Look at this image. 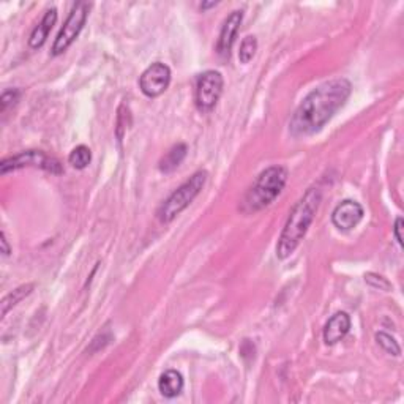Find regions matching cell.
Returning a JSON list of instances; mask_svg holds the SVG:
<instances>
[{"label":"cell","mask_w":404,"mask_h":404,"mask_svg":"<svg viewBox=\"0 0 404 404\" xmlns=\"http://www.w3.org/2000/svg\"><path fill=\"white\" fill-rule=\"evenodd\" d=\"M350 92H352V86L346 78L325 81L313 88L290 117V134L300 138V136H311L320 132L343 108Z\"/></svg>","instance_id":"obj_1"},{"label":"cell","mask_w":404,"mask_h":404,"mask_svg":"<svg viewBox=\"0 0 404 404\" xmlns=\"http://www.w3.org/2000/svg\"><path fill=\"white\" fill-rule=\"evenodd\" d=\"M320 201H323V189L313 187L293 207L277 243L278 259H288L295 251V248L306 235L314 217H316Z\"/></svg>","instance_id":"obj_2"},{"label":"cell","mask_w":404,"mask_h":404,"mask_svg":"<svg viewBox=\"0 0 404 404\" xmlns=\"http://www.w3.org/2000/svg\"><path fill=\"white\" fill-rule=\"evenodd\" d=\"M288 182V171L283 166H270L261 172L258 179L254 180L251 188L248 189L243 199L242 209L247 213L263 210L264 207L270 205Z\"/></svg>","instance_id":"obj_3"},{"label":"cell","mask_w":404,"mask_h":404,"mask_svg":"<svg viewBox=\"0 0 404 404\" xmlns=\"http://www.w3.org/2000/svg\"><path fill=\"white\" fill-rule=\"evenodd\" d=\"M207 171H198L189 177V179L182 183V185L166 199L158 210V218L162 223H171L177 215L187 209L192 204L196 196L201 193L207 182Z\"/></svg>","instance_id":"obj_4"},{"label":"cell","mask_w":404,"mask_h":404,"mask_svg":"<svg viewBox=\"0 0 404 404\" xmlns=\"http://www.w3.org/2000/svg\"><path fill=\"white\" fill-rule=\"evenodd\" d=\"M88 11H91V3L78 2L73 5L67 21H65L63 27L61 29V32H59L54 41V45H52V56L63 54V52L73 45V41L79 37L81 31L86 26Z\"/></svg>","instance_id":"obj_5"},{"label":"cell","mask_w":404,"mask_h":404,"mask_svg":"<svg viewBox=\"0 0 404 404\" xmlns=\"http://www.w3.org/2000/svg\"><path fill=\"white\" fill-rule=\"evenodd\" d=\"M22 168H40L43 171L51 172V174H62V164L57 158L46 155L41 150H27L21 152L15 157L5 158L0 163V172L7 174L10 171L22 169Z\"/></svg>","instance_id":"obj_6"},{"label":"cell","mask_w":404,"mask_h":404,"mask_svg":"<svg viewBox=\"0 0 404 404\" xmlns=\"http://www.w3.org/2000/svg\"><path fill=\"white\" fill-rule=\"evenodd\" d=\"M224 79L219 71L209 70L198 76L196 81V106L201 112H210L223 93Z\"/></svg>","instance_id":"obj_7"},{"label":"cell","mask_w":404,"mask_h":404,"mask_svg":"<svg viewBox=\"0 0 404 404\" xmlns=\"http://www.w3.org/2000/svg\"><path fill=\"white\" fill-rule=\"evenodd\" d=\"M171 84V68L166 63L155 62L146 68L139 78L142 93L148 98H157L166 92Z\"/></svg>","instance_id":"obj_8"},{"label":"cell","mask_w":404,"mask_h":404,"mask_svg":"<svg viewBox=\"0 0 404 404\" xmlns=\"http://www.w3.org/2000/svg\"><path fill=\"white\" fill-rule=\"evenodd\" d=\"M364 218V207L357 201L346 199L340 202L332 213V223L340 231H350Z\"/></svg>","instance_id":"obj_9"},{"label":"cell","mask_w":404,"mask_h":404,"mask_svg":"<svg viewBox=\"0 0 404 404\" xmlns=\"http://www.w3.org/2000/svg\"><path fill=\"white\" fill-rule=\"evenodd\" d=\"M242 21H243L242 10L233 11V13L224 20L222 31H219L218 45H217V51L222 57H229L231 49H233V46L235 43L237 33H239V29L242 26Z\"/></svg>","instance_id":"obj_10"},{"label":"cell","mask_w":404,"mask_h":404,"mask_svg":"<svg viewBox=\"0 0 404 404\" xmlns=\"http://www.w3.org/2000/svg\"><path fill=\"white\" fill-rule=\"evenodd\" d=\"M349 329H350V318L348 313L340 311L334 314L329 319V323L325 324L324 327V341L325 344H336L338 341H341L344 336L349 334Z\"/></svg>","instance_id":"obj_11"},{"label":"cell","mask_w":404,"mask_h":404,"mask_svg":"<svg viewBox=\"0 0 404 404\" xmlns=\"http://www.w3.org/2000/svg\"><path fill=\"white\" fill-rule=\"evenodd\" d=\"M56 21H57V10L49 8L45 13L41 22L33 29L31 38H29V45H31L32 49H38V47H41L46 43V40H47V37H49L52 27L56 26Z\"/></svg>","instance_id":"obj_12"},{"label":"cell","mask_w":404,"mask_h":404,"mask_svg":"<svg viewBox=\"0 0 404 404\" xmlns=\"http://www.w3.org/2000/svg\"><path fill=\"white\" fill-rule=\"evenodd\" d=\"M158 389L166 398H176L183 390V378L179 371L168 370L160 376Z\"/></svg>","instance_id":"obj_13"},{"label":"cell","mask_w":404,"mask_h":404,"mask_svg":"<svg viewBox=\"0 0 404 404\" xmlns=\"http://www.w3.org/2000/svg\"><path fill=\"white\" fill-rule=\"evenodd\" d=\"M188 148L185 144H177L166 153V157L160 162V171L162 172H172L176 171L182 164L183 160L187 157Z\"/></svg>","instance_id":"obj_14"},{"label":"cell","mask_w":404,"mask_h":404,"mask_svg":"<svg viewBox=\"0 0 404 404\" xmlns=\"http://www.w3.org/2000/svg\"><path fill=\"white\" fill-rule=\"evenodd\" d=\"M32 289H33V284H24V286L15 289L13 293L5 295L2 300V318L7 316V313L11 310V308L16 306L22 299H26V297L32 293Z\"/></svg>","instance_id":"obj_15"},{"label":"cell","mask_w":404,"mask_h":404,"mask_svg":"<svg viewBox=\"0 0 404 404\" xmlns=\"http://www.w3.org/2000/svg\"><path fill=\"white\" fill-rule=\"evenodd\" d=\"M70 164L73 166L75 169H86L92 162V152L87 146H78L71 150L68 157Z\"/></svg>","instance_id":"obj_16"},{"label":"cell","mask_w":404,"mask_h":404,"mask_svg":"<svg viewBox=\"0 0 404 404\" xmlns=\"http://www.w3.org/2000/svg\"><path fill=\"white\" fill-rule=\"evenodd\" d=\"M258 51V40L256 37H251V35H248V37L243 38L242 45H240V51H239V61L240 63H249L251 62V59L254 57Z\"/></svg>","instance_id":"obj_17"},{"label":"cell","mask_w":404,"mask_h":404,"mask_svg":"<svg viewBox=\"0 0 404 404\" xmlns=\"http://www.w3.org/2000/svg\"><path fill=\"white\" fill-rule=\"evenodd\" d=\"M376 341L387 354L395 355V357H398V355L401 354V349L395 341V338L390 336L389 334H385V332H379V334H376Z\"/></svg>","instance_id":"obj_18"},{"label":"cell","mask_w":404,"mask_h":404,"mask_svg":"<svg viewBox=\"0 0 404 404\" xmlns=\"http://www.w3.org/2000/svg\"><path fill=\"white\" fill-rule=\"evenodd\" d=\"M21 92L16 91V88H11V91H5L0 97V111L5 112L8 109V106L16 104V101L20 100Z\"/></svg>","instance_id":"obj_19"},{"label":"cell","mask_w":404,"mask_h":404,"mask_svg":"<svg viewBox=\"0 0 404 404\" xmlns=\"http://www.w3.org/2000/svg\"><path fill=\"white\" fill-rule=\"evenodd\" d=\"M365 281L370 284V286L376 288L379 290H390L391 289V284L385 280L384 277L378 275V273H366Z\"/></svg>","instance_id":"obj_20"},{"label":"cell","mask_w":404,"mask_h":404,"mask_svg":"<svg viewBox=\"0 0 404 404\" xmlns=\"http://www.w3.org/2000/svg\"><path fill=\"white\" fill-rule=\"evenodd\" d=\"M394 234L396 237V242L403 247V218H396L394 226Z\"/></svg>","instance_id":"obj_21"},{"label":"cell","mask_w":404,"mask_h":404,"mask_svg":"<svg viewBox=\"0 0 404 404\" xmlns=\"http://www.w3.org/2000/svg\"><path fill=\"white\" fill-rule=\"evenodd\" d=\"M0 245H2V254H3V256H8V254L11 253V249H10V245H8L7 235H5L3 231H2V234H0Z\"/></svg>","instance_id":"obj_22"},{"label":"cell","mask_w":404,"mask_h":404,"mask_svg":"<svg viewBox=\"0 0 404 404\" xmlns=\"http://www.w3.org/2000/svg\"><path fill=\"white\" fill-rule=\"evenodd\" d=\"M212 7H217V2H210V3H201V10H207V8H212Z\"/></svg>","instance_id":"obj_23"}]
</instances>
